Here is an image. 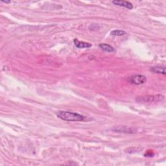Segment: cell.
I'll return each instance as SVG.
<instances>
[{
  "instance_id": "cell-2",
  "label": "cell",
  "mask_w": 166,
  "mask_h": 166,
  "mask_svg": "<svg viewBox=\"0 0 166 166\" xmlns=\"http://www.w3.org/2000/svg\"><path fill=\"white\" fill-rule=\"evenodd\" d=\"M164 97L161 94L151 95V96H139L136 98V101L140 103H155L161 102L164 100Z\"/></svg>"
},
{
  "instance_id": "cell-7",
  "label": "cell",
  "mask_w": 166,
  "mask_h": 166,
  "mask_svg": "<svg viewBox=\"0 0 166 166\" xmlns=\"http://www.w3.org/2000/svg\"><path fill=\"white\" fill-rule=\"evenodd\" d=\"M151 72L158 74H163L165 75V67L164 66H154L151 68Z\"/></svg>"
},
{
  "instance_id": "cell-9",
  "label": "cell",
  "mask_w": 166,
  "mask_h": 166,
  "mask_svg": "<svg viewBox=\"0 0 166 166\" xmlns=\"http://www.w3.org/2000/svg\"><path fill=\"white\" fill-rule=\"evenodd\" d=\"M126 34L125 31L121 30H114L110 33V35L112 36H122Z\"/></svg>"
},
{
  "instance_id": "cell-4",
  "label": "cell",
  "mask_w": 166,
  "mask_h": 166,
  "mask_svg": "<svg viewBox=\"0 0 166 166\" xmlns=\"http://www.w3.org/2000/svg\"><path fill=\"white\" fill-rule=\"evenodd\" d=\"M112 3L114 5L123 7L127 8L128 9H133V5L131 3L127 1H121V0H117V1H113Z\"/></svg>"
},
{
  "instance_id": "cell-5",
  "label": "cell",
  "mask_w": 166,
  "mask_h": 166,
  "mask_svg": "<svg viewBox=\"0 0 166 166\" xmlns=\"http://www.w3.org/2000/svg\"><path fill=\"white\" fill-rule=\"evenodd\" d=\"M114 131L118 132V133H136V130L134 128L127 127H119L117 128H115L114 129Z\"/></svg>"
},
{
  "instance_id": "cell-3",
  "label": "cell",
  "mask_w": 166,
  "mask_h": 166,
  "mask_svg": "<svg viewBox=\"0 0 166 166\" xmlns=\"http://www.w3.org/2000/svg\"><path fill=\"white\" fill-rule=\"evenodd\" d=\"M147 80V78L143 75H135L129 77L128 81L135 85H140L144 84Z\"/></svg>"
},
{
  "instance_id": "cell-10",
  "label": "cell",
  "mask_w": 166,
  "mask_h": 166,
  "mask_svg": "<svg viewBox=\"0 0 166 166\" xmlns=\"http://www.w3.org/2000/svg\"><path fill=\"white\" fill-rule=\"evenodd\" d=\"M2 2H3V3H11V1H2Z\"/></svg>"
},
{
  "instance_id": "cell-6",
  "label": "cell",
  "mask_w": 166,
  "mask_h": 166,
  "mask_svg": "<svg viewBox=\"0 0 166 166\" xmlns=\"http://www.w3.org/2000/svg\"><path fill=\"white\" fill-rule=\"evenodd\" d=\"M73 43L78 48H88V47H90L91 46V43L79 41V40H78L77 39L74 40Z\"/></svg>"
},
{
  "instance_id": "cell-8",
  "label": "cell",
  "mask_w": 166,
  "mask_h": 166,
  "mask_svg": "<svg viewBox=\"0 0 166 166\" xmlns=\"http://www.w3.org/2000/svg\"><path fill=\"white\" fill-rule=\"evenodd\" d=\"M99 47L103 51H104L107 53H112L115 51L113 47H112L110 45L107 44V43H100Z\"/></svg>"
},
{
  "instance_id": "cell-1",
  "label": "cell",
  "mask_w": 166,
  "mask_h": 166,
  "mask_svg": "<svg viewBox=\"0 0 166 166\" xmlns=\"http://www.w3.org/2000/svg\"><path fill=\"white\" fill-rule=\"evenodd\" d=\"M57 117L66 121H83L85 120V117L82 115L67 111L59 112L57 114Z\"/></svg>"
}]
</instances>
